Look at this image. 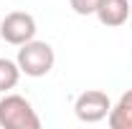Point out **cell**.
Here are the masks:
<instances>
[{
  "label": "cell",
  "instance_id": "cell-1",
  "mask_svg": "<svg viewBox=\"0 0 132 129\" xmlns=\"http://www.w3.org/2000/svg\"><path fill=\"white\" fill-rule=\"evenodd\" d=\"M0 127L3 129H41V119L26 96L5 94L0 99Z\"/></svg>",
  "mask_w": 132,
  "mask_h": 129
},
{
  "label": "cell",
  "instance_id": "cell-2",
  "mask_svg": "<svg viewBox=\"0 0 132 129\" xmlns=\"http://www.w3.org/2000/svg\"><path fill=\"white\" fill-rule=\"evenodd\" d=\"M15 63L20 66V73H26L31 79H41V76L51 73V68L56 63V53H53V48L46 41H36L33 38V41L23 43L18 48Z\"/></svg>",
  "mask_w": 132,
  "mask_h": 129
},
{
  "label": "cell",
  "instance_id": "cell-3",
  "mask_svg": "<svg viewBox=\"0 0 132 129\" xmlns=\"http://www.w3.org/2000/svg\"><path fill=\"white\" fill-rule=\"evenodd\" d=\"M36 18L31 13H23V10H13L0 20V38L10 46H23L36 38Z\"/></svg>",
  "mask_w": 132,
  "mask_h": 129
},
{
  "label": "cell",
  "instance_id": "cell-4",
  "mask_svg": "<svg viewBox=\"0 0 132 129\" xmlns=\"http://www.w3.org/2000/svg\"><path fill=\"white\" fill-rule=\"evenodd\" d=\"M109 109H112V101H109V96L104 91H99V89H89V91L79 94L76 101H74L76 119L79 122H86V124H97L102 119H107Z\"/></svg>",
  "mask_w": 132,
  "mask_h": 129
},
{
  "label": "cell",
  "instance_id": "cell-5",
  "mask_svg": "<svg viewBox=\"0 0 132 129\" xmlns=\"http://www.w3.org/2000/svg\"><path fill=\"white\" fill-rule=\"evenodd\" d=\"M130 13H132V5L127 0H102L94 15L99 18L102 25L117 28V25H125V23H127Z\"/></svg>",
  "mask_w": 132,
  "mask_h": 129
},
{
  "label": "cell",
  "instance_id": "cell-6",
  "mask_svg": "<svg viewBox=\"0 0 132 129\" xmlns=\"http://www.w3.org/2000/svg\"><path fill=\"white\" fill-rule=\"evenodd\" d=\"M107 124L109 129H132V89H127L117 99V104H112L107 114Z\"/></svg>",
  "mask_w": 132,
  "mask_h": 129
},
{
  "label": "cell",
  "instance_id": "cell-7",
  "mask_svg": "<svg viewBox=\"0 0 132 129\" xmlns=\"http://www.w3.org/2000/svg\"><path fill=\"white\" fill-rule=\"evenodd\" d=\"M18 79H20V66L10 58H0V94H8L10 89H15Z\"/></svg>",
  "mask_w": 132,
  "mask_h": 129
},
{
  "label": "cell",
  "instance_id": "cell-8",
  "mask_svg": "<svg viewBox=\"0 0 132 129\" xmlns=\"http://www.w3.org/2000/svg\"><path fill=\"white\" fill-rule=\"evenodd\" d=\"M99 3L102 0H69V5H71V10L76 15H94Z\"/></svg>",
  "mask_w": 132,
  "mask_h": 129
}]
</instances>
